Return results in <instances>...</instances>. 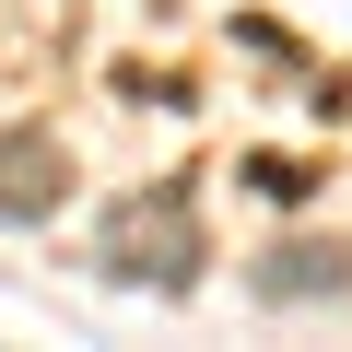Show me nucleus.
<instances>
[{
  "label": "nucleus",
  "instance_id": "obj_1",
  "mask_svg": "<svg viewBox=\"0 0 352 352\" xmlns=\"http://www.w3.org/2000/svg\"><path fill=\"white\" fill-rule=\"evenodd\" d=\"M106 282H153V294H188L200 282V212L153 188V200H118L106 212Z\"/></svg>",
  "mask_w": 352,
  "mask_h": 352
},
{
  "label": "nucleus",
  "instance_id": "obj_2",
  "mask_svg": "<svg viewBox=\"0 0 352 352\" xmlns=\"http://www.w3.org/2000/svg\"><path fill=\"white\" fill-rule=\"evenodd\" d=\"M71 200V153L47 129H0V223H47Z\"/></svg>",
  "mask_w": 352,
  "mask_h": 352
},
{
  "label": "nucleus",
  "instance_id": "obj_3",
  "mask_svg": "<svg viewBox=\"0 0 352 352\" xmlns=\"http://www.w3.org/2000/svg\"><path fill=\"white\" fill-rule=\"evenodd\" d=\"M247 282H258L270 305H317V294H352V247H340V235H294V247H270Z\"/></svg>",
  "mask_w": 352,
  "mask_h": 352
}]
</instances>
